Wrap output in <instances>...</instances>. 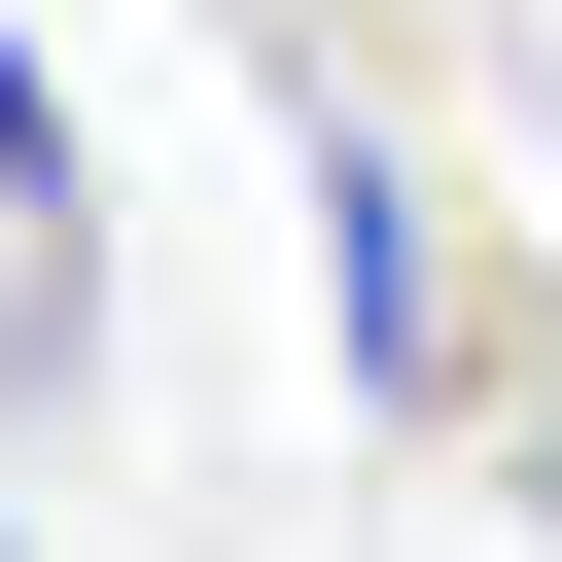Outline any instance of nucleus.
Masks as SVG:
<instances>
[{"mask_svg":"<svg viewBox=\"0 0 562 562\" xmlns=\"http://www.w3.org/2000/svg\"><path fill=\"white\" fill-rule=\"evenodd\" d=\"M281 140H316V281H351V422H457V246H422V140H386L351 70H281Z\"/></svg>","mask_w":562,"mask_h":562,"instance_id":"1","label":"nucleus"},{"mask_svg":"<svg viewBox=\"0 0 562 562\" xmlns=\"http://www.w3.org/2000/svg\"><path fill=\"white\" fill-rule=\"evenodd\" d=\"M0 316L70 351V105H35V35H0Z\"/></svg>","mask_w":562,"mask_h":562,"instance_id":"2","label":"nucleus"}]
</instances>
